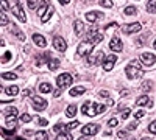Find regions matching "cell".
<instances>
[{
	"mask_svg": "<svg viewBox=\"0 0 156 140\" xmlns=\"http://www.w3.org/2000/svg\"><path fill=\"white\" fill-rule=\"evenodd\" d=\"M103 14H101V12H98V11H90V12H87V14H86V19L89 20V22H92V23H95L100 17H101Z\"/></svg>",
	"mask_w": 156,
	"mask_h": 140,
	"instance_id": "2e32d148",
	"label": "cell"
},
{
	"mask_svg": "<svg viewBox=\"0 0 156 140\" xmlns=\"http://www.w3.org/2000/svg\"><path fill=\"white\" fill-rule=\"evenodd\" d=\"M27 3H28V6L33 9V8H36V3H37V0H27Z\"/></svg>",
	"mask_w": 156,
	"mask_h": 140,
	"instance_id": "7bdbcfd3",
	"label": "cell"
},
{
	"mask_svg": "<svg viewBox=\"0 0 156 140\" xmlns=\"http://www.w3.org/2000/svg\"><path fill=\"white\" fill-rule=\"evenodd\" d=\"M5 114H6V117H17V109L16 108H6Z\"/></svg>",
	"mask_w": 156,
	"mask_h": 140,
	"instance_id": "f1b7e54d",
	"label": "cell"
},
{
	"mask_svg": "<svg viewBox=\"0 0 156 140\" xmlns=\"http://www.w3.org/2000/svg\"><path fill=\"white\" fill-rule=\"evenodd\" d=\"M125 14H126V16H134V14H137V8H136V6H126V8H125Z\"/></svg>",
	"mask_w": 156,
	"mask_h": 140,
	"instance_id": "83f0119b",
	"label": "cell"
},
{
	"mask_svg": "<svg viewBox=\"0 0 156 140\" xmlns=\"http://www.w3.org/2000/svg\"><path fill=\"white\" fill-rule=\"evenodd\" d=\"M128 117H129V109H123V112H122V118L126 120Z\"/></svg>",
	"mask_w": 156,
	"mask_h": 140,
	"instance_id": "f6af8a7d",
	"label": "cell"
},
{
	"mask_svg": "<svg viewBox=\"0 0 156 140\" xmlns=\"http://www.w3.org/2000/svg\"><path fill=\"white\" fill-rule=\"evenodd\" d=\"M53 47L58 50V52H66L67 44H66V41H64L61 36H55L53 37Z\"/></svg>",
	"mask_w": 156,
	"mask_h": 140,
	"instance_id": "30bf717a",
	"label": "cell"
},
{
	"mask_svg": "<svg viewBox=\"0 0 156 140\" xmlns=\"http://www.w3.org/2000/svg\"><path fill=\"white\" fill-rule=\"evenodd\" d=\"M144 115H145V111H137V112L134 114V117H136V118H142Z\"/></svg>",
	"mask_w": 156,
	"mask_h": 140,
	"instance_id": "ee69618b",
	"label": "cell"
},
{
	"mask_svg": "<svg viewBox=\"0 0 156 140\" xmlns=\"http://www.w3.org/2000/svg\"><path fill=\"white\" fill-rule=\"evenodd\" d=\"M153 45H154V48H156V41H154V42H153Z\"/></svg>",
	"mask_w": 156,
	"mask_h": 140,
	"instance_id": "9f6ffc18",
	"label": "cell"
},
{
	"mask_svg": "<svg viewBox=\"0 0 156 140\" xmlns=\"http://www.w3.org/2000/svg\"><path fill=\"white\" fill-rule=\"evenodd\" d=\"M140 89H142L144 92H148L150 89H151V81H144V83L140 84Z\"/></svg>",
	"mask_w": 156,
	"mask_h": 140,
	"instance_id": "d6a6232c",
	"label": "cell"
},
{
	"mask_svg": "<svg viewBox=\"0 0 156 140\" xmlns=\"http://www.w3.org/2000/svg\"><path fill=\"white\" fill-rule=\"evenodd\" d=\"M73 27H75V33H76V36H80V34L84 31V23H83L81 20H75Z\"/></svg>",
	"mask_w": 156,
	"mask_h": 140,
	"instance_id": "ffe728a7",
	"label": "cell"
},
{
	"mask_svg": "<svg viewBox=\"0 0 156 140\" xmlns=\"http://www.w3.org/2000/svg\"><path fill=\"white\" fill-rule=\"evenodd\" d=\"M80 125V121H76V120H73V121H70L69 125H67V129L70 131V129H73V128H76V126Z\"/></svg>",
	"mask_w": 156,
	"mask_h": 140,
	"instance_id": "60d3db41",
	"label": "cell"
},
{
	"mask_svg": "<svg viewBox=\"0 0 156 140\" xmlns=\"http://www.w3.org/2000/svg\"><path fill=\"white\" fill-rule=\"evenodd\" d=\"M109 48L112 50V52H122L123 44H122V41L119 39V37L114 36L112 39H111V42H109Z\"/></svg>",
	"mask_w": 156,
	"mask_h": 140,
	"instance_id": "4fadbf2b",
	"label": "cell"
},
{
	"mask_svg": "<svg viewBox=\"0 0 156 140\" xmlns=\"http://www.w3.org/2000/svg\"><path fill=\"white\" fill-rule=\"evenodd\" d=\"M20 120L25 121V123H27V121H31V115H30V114H22V115H20Z\"/></svg>",
	"mask_w": 156,
	"mask_h": 140,
	"instance_id": "74e56055",
	"label": "cell"
},
{
	"mask_svg": "<svg viewBox=\"0 0 156 140\" xmlns=\"http://www.w3.org/2000/svg\"><path fill=\"white\" fill-rule=\"evenodd\" d=\"M115 61H117V58H115L114 55L106 56L105 62H103V69H105V72H111V70H112V67H114V64H115Z\"/></svg>",
	"mask_w": 156,
	"mask_h": 140,
	"instance_id": "5bb4252c",
	"label": "cell"
},
{
	"mask_svg": "<svg viewBox=\"0 0 156 140\" xmlns=\"http://www.w3.org/2000/svg\"><path fill=\"white\" fill-rule=\"evenodd\" d=\"M31 101H33V109L34 111H44L47 108V101L41 97H37V95H34L31 98Z\"/></svg>",
	"mask_w": 156,
	"mask_h": 140,
	"instance_id": "8992f818",
	"label": "cell"
},
{
	"mask_svg": "<svg viewBox=\"0 0 156 140\" xmlns=\"http://www.w3.org/2000/svg\"><path fill=\"white\" fill-rule=\"evenodd\" d=\"M98 131V125H94V123H90V125H86L81 128V134L83 135H94L97 134Z\"/></svg>",
	"mask_w": 156,
	"mask_h": 140,
	"instance_id": "8fae6325",
	"label": "cell"
},
{
	"mask_svg": "<svg viewBox=\"0 0 156 140\" xmlns=\"http://www.w3.org/2000/svg\"><path fill=\"white\" fill-rule=\"evenodd\" d=\"M140 140H151L150 137H144V138H140Z\"/></svg>",
	"mask_w": 156,
	"mask_h": 140,
	"instance_id": "db71d44e",
	"label": "cell"
},
{
	"mask_svg": "<svg viewBox=\"0 0 156 140\" xmlns=\"http://www.w3.org/2000/svg\"><path fill=\"white\" fill-rule=\"evenodd\" d=\"M56 140H72V135L69 132H62V134H58Z\"/></svg>",
	"mask_w": 156,
	"mask_h": 140,
	"instance_id": "836d02e7",
	"label": "cell"
},
{
	"mask_svg": "<svg viewBox=\"0 0 156 140\" xmlns=\"http://www.w3.org/2000/svg\"><path fill=\"white\" fill-rule=\"evenodd\" d=\"M125 73H126V76H128L129 80H139V78H142V75H144V72H142V69L137 66L136 61H131L126 66Z\"/></svg>",
	"mask_w": 156,
	"mask_h": 140,
	"instance_id": "6da1fadb",
	"label": "cell"
},
{
	"mask_svg": "<svg viewBox=\"0 0 156 140\" xmlns=\"http://www.w3.org/2000/svg\"><path fill=\"white\" fill-rule=\"evenodd\" d=\"M106 111V106L105 104H97V103H92L90 101V111L87 112V115L89 117H94L97 115V114H101V112H105Z\"/></svg>",
	"mask_w": 156,
	"mask_h": 140,
	"instance_id": "52a82bcc",
	"label": "cell"
},
{
	"mask_svg": "<svg viewBox=\"0 0 156 140\" xmlns=\"http://www.w3.org/2000/svg\"><path fill=\"white\" fill-rule=\"evenodd\" d=\"M2 78H3V80H11V81H14V80H17V75L12 73V72H3V73H2Z\"/></svg>",
	"mask_w": 156,
	"mask_h": 140,
	"instance_id": "cb8c5ba5",
	"label": "cell"
},
{
	"mask_svg": "<svg viewBox=\"0 0 156 140\" xmlns=\"http://www.w3.org/2000/svg\"><path fill=\"white\" fill-rule=\"evenodd\" d=\"M33 41H34V44L37 45V47H41V48H45L47 47V41H45V37L44 36H41V34H33Z\"/></svg>",
	"mask_w": 156,
	"mask_h": 140,
	"instance_id": "9a60e30c",
	"label": "cell"
},
{
	"mask_svg": "<svg viewBox=\"0 0 156 140\" xmlns=\"http://www.w3.org/2000/svg\"><path fill=\"white\" fill-rule=\"evenodd\" d=\"M89 108H90V101H86V103L81 106V112L83 114H86V115H87V112H89Z\"/></svg>",
	"mask_w": 156,
	"mask_h": 140,
	"instance_id": "d590c367",
	"label": "cell"
},
{
	"mask_svg": "<svg viewBox=\"0 0 156 140\" xmlns=\"http://www.w3.org/2000/svg\"><path fill=\"white\" fill-rule=\"evenodd\" d=\"M75 114H76V106H73V104L67 106V109H66V115H67L69 118H72V117H75Z\"/></svg>",
	"mask_w": 156,
	"mask_h": 140,
	"instance_id": "603a6c76",
	"label": "cell"
},
{
	"mask_svg": "<svg viewBox=\"0 0 156 140\" xmlns=\"http://www.w3.org/2000/svg\"><path fill=\"white\" fill-rule=\"evenodd\" d=\"M56 84L59 89H64L72 84V75L70 73H61L58 78H56Z\"/></svg>",
	"mask_w": 156,
	"mask_h": 140,
	"instance_id": "3957f363",
	"label": "cell"
},
{
	"mask_svg": "<svg viewBox=\"0 0 156 140\" xmlns=\"http://www.w3.org/2000/svg\"><path fill=\"white\" fill-rule=\"evenodd\" d=\"M53 11H55L53 8H51V6H48V9H47V12H45V14H44V16L41 17V20H42V23H44V22H47V20H48V19L51 17V14H53Z\"/></svg>",
	"mask_w": 156,
	"mask_h": 140,
	"instance_id": "4316f807",
	"label": "cell"
},
{
	"mask_svg": "<svg viewBox=\"0 0 156 140\" xmlns=\"http://www.w3.org/2000/svg\"><path fill=\"white\" fill-rule=\"evenodd\" d=\"M9 59H11V53L9 52H6V53L2 55V62H9Z\"/></svg>",
	"mask_w": 156,
	"mask_h": 140,
	"instance_id": "f35d334b",
	"label": "cell"
},
{
	"mask_svg": "<svg viewBox=\"0 0 156 140\" xmlns=\"http://www.w3.org/2000/svg\"><path fill=\"white\" fill-rule=\"evenodd\" d=\"M59 67V59H50L48 61V69L50 70H56Z\"/></svg>",
	"mask_w": 156,
	"mask_h": 140,
	"instance_id": "484cf974",
	"label": "cell"
},
{
	"mask_svg": "<svg viewBox=\"0 0 156 140\" xmlns=\"http://www.w3.org/2000/svg\"><path fill=\"white\" fill-rule=\"evenodd\" d=\"M136 126H137V123H136V121H131V123L128 125V129H129V131H131V129H136Z\"/></svg>",
	"mask_w": 156,
	"mask_h": 140,
	"instance_id": "c3c4849f",
	"label": "cell"
},
{
	"mask_svg": "<svg viewBox=\"0 0 156 140\" xmlns=\"http://www.w3.org/2000/svg\"><path fill=\"white\" fill-rule=\"evenodd\" d=\"M8 2H6V0H2V11H6L8 9Z\"/></svg>",
	"mask_w": 156,
	"mask_h": 140,
	"instance_id": "7dc6e473",
	"label": "cell"
},
{
	"mask_svg": "<svg viewBox=\"0 0 156 140\" xmlns=\"http://www.w3.org/2000/svg\"><path fill=\"white\" fill-rule=\"evenodd\" d=\"M39 92L41 94H50L51 92V86L48 83H41L39 84Z\"/></svg>",
	"mask_w": 156,
	"mask_h": 140,
	"instance_id": "7402d4cb",
	"label": "cell"
},
{
	"mask_svg": "<svg viewBox=\"0 0 156 140\" xmlns=\"http://www.w3.org/2000/svg\"><path fill=\"white\" fill-rule=\"evenodd\" d=\"M140 62L144 66H153L154 62H156V56L153 55V53H147V52H144L140 55Z\"/></svg>",
	"mask_w": 156,
	"mask_h": 140,
	"instance_id": "9c48e42d",
	"label": "cell"
},
{
	"mask_svg": "<svg viewBox=\"0 0 156 140\" xmlns=\"http://www.w3.org/2000/svg\"><path fill=\"white\" fill-rule=\"evenodd\" d=\"M108 125L111 126V128H114V126H117V125H119V121H117L115 118H111V120L108 121Z\"/></svg>",
	"mask_w": 156,
	"mask_h": 140,
	"instance_id": "bcb514c9",
	"label": "cell"
},
{
	"mask_svg": "<svg viewBox=\"0 0 156 140\" xmlns=\"http://www.w3.org/2000/svg\"><path fill=\"white\" fill-rule=\"evenodd\" d=\"M22 95H23V97H28V95H31V90H30V89H27V90H23Z\"/></svg>",
	"mask_w": 156,
	"mask_h": 140,
	"instance_id": "681fc988",
	"label": "cell"
},
{
	"mask_svg": "<svg viewBox=\"0 0 156 140\" xmlns=\"http://www.w3.org/2000/svg\"><path fill=\"white\" fill-rule=\"evenodd\" d=\"M84 90H86V89H84L83 86H76V87H72L70 90H69V95H70V97H76V95L84 94Z\"/></svg>",
	"mask_w": 156,
	"mask_h": 140,
	"instance_id": "ac0fdd59",
	"label": "cell"
},
{
	"mask_svg": "<svg viewBox=\"0 0 156 140\" xmlns=\"http://www.w3.org/2000/svg\"><path fill=\"white\" fill-rule=\"evenodd\" d=\"M100 95H101V97H109V92H106V90H101V92H100Z\"/></svg>",
	"mask_w": 156,
	"mask_h": 140,
	"instance_id": "f907efd6",
	"label": "cell"
},
{
	"mask_svg": "<svg viewBox=\"0 0 156 140\" xmlns=\"http://www.w3.org/2000/svg\"><path fill=\"white\" fill-rule=\"evenodd\" d=\"M136 104L137 106H151V101L147 95H140L137 100H136Z\"/></svg>",
	"mask_w": 156,
	"mask_h": 140,
	"instance_id": "e0dca14e",
	"label": "cell"
},
{
	"mask_svg": "<svg viewBox=\"0 0 156 140\" xmlns=\"http://www.w3.org/2000/svg\"><path fill=\"white\" fill-rule=\"evenodd\" d=\"M58 2H59L61 5H67V3L70 2V0H58Z\"/></svg>",
	"mask_w": 156,
	"mask_h": 140,
	"instance_id": "816d5d0a",
	"label": "cell"
},
{
	"mask_svg": "<svg viewBox=\"0 0 156 140\" xmlns=\"http://www.w3.org/2000/svg\"><path fill=\"white\" fill-rule=\"evenodd\" d=\"M48 3H47V0H42L41 2V5H39V8H37V16H44V12H47V9H48Z\"/></svg>",
	"mask_w": 156,
	"mask_h": 140,
	"instance_id": "d6986e66",
	"label": "cell"
},
{
	"mask_svg": "<svg viewBox=\"0 0 156 140\" xmlns=\"http://www.w3.org/2000/svg\"><path fill=\"white\" fill-rule=\"evenodd\" d=\"M117 135H120V137H125V135H126V134H125V132H123V131H120V132H119V134H117Z\"/></svg>",
	"mask_w": 156,
	"mask_h": 140,
	"instance_id": "f5cc1de1",
	"label": "cell"
},
{
	"mask_svg": "<svg viewBox=\"0 0 156 140\" xmlns=\"http://www.w3.org/2000/svg\"><path fill=\"white\" fill-rule=\"evenodd\" d=\"M12 14H14L20 22H25L27 20V16H25V12H23V8H22V5L17 2L14 6H12Z\"/></svg>",
	"mask_w": 156,
	"mask_h": 140,
	"instance_id": "ba28073f",
	"label": "cell"
},
{
	"mask_svg": "<svg viewBox=\"0 0 156 140\" xmlns=\"http://www.w3.org/2000/svg\"><path fill=\"white\" fill-rule=\"evenodd\" d=\"M86 41H87V42H90L92 45H97L98 42H101V41H103V34H101L97 28H92V30H89V31H87Z\"/></svg>",
	"mask_w": 156,
	"mask_h": 140,
	"instance_id": "7a4b0ae2",
	"label": "cell"
},
{
	"mask_svg": "<svg viewBox=\"0 0 156 140\" xmlns=\"http://www.w3.org/2000/svg\"><path fill=\"white\" fill-rule=\"evenodd\" d=\"M148 131H150L151 134H156V120L150 123V126H148Z\"/></svg>",
	"mask_w": 156,
	"mask_h": 140,
	"instance_id": "ab89813d",
	"label": "cell"
},
{
	"mask_svg": "<svg viewBox=\"0 0 156 140\" xmlns=\"http://www.w3.org/2000/svg\"><path fill=\"white\" fill-rule=\"evenodd\" d=\"M36 140H48V134L45 131H39L36 132Z\"/></svg>",
	"mask_w": 156,
	"mask_h": 140,
	"instance_id": "4dcf8cb0",
	"label": "cell"
},
{
	"mask_svg": "<svg viewBox=\"0 0 156 140\" xmlns=\"http://www.w3.org/2000/svg\"><path fill=\"white\" fill-rule=\"evenodd\" d=\"M100 5L105 8H112V2L111 0H100Z\"/></svg>",
	"mask_w": 156,
	"mask_h": 140,
	"instance_id": "8d00e7d4",
	"label": "cell"
},
{
	"mask_svg": "<svg viewBox=\"0 0 156 140\" xmlns=\"http://www.w3.org/2000/svg\"><path fill=\"white\" fill-rule=\"evenodd\" d=\"M147 11L151 12V14H156V0H150L147 3Z\"/></svg>",
	"mask_w": 156,
	"mask_h": 140,
	"instance_id": "d4e9b609",
	"label": "cell"
},
{
	"mask_svg": "<svg viewBox=\"0 0 156 140\" xmlns=\"http://www.w3.org/2000/svg\"><path fill=\"white\" fill-rule=\"evenodd\" d=\"M6 94H8V95H16V94H19V87H17V86H9V87H6Z\"/></svg>",
	"mask_w": 156,
	"mask_h": 140,
	"instance_id": "f546056e",
	"label": "cell"
},
{
	"mask_svg": "<svg viewBox=\"0 0 156 140\" xmlns=\"http://www.w3.org/2000/svg\"><path fill=\"white\" fill-rule=\"evenodd\" d=\"M94 48V45L90 44V42H87V41H84V42H81L80 45H78V50H76V53L80 55V56H86V55H89L90 53V50Z\"/></svg>",
	"mask_w": 156,
	"mask_h": 140,
	"instance_id": "5b68a950",
	"label": "cell"
},
{
	"mask_svg": "<svg viewBox=\"0 0 156 140\" xmlns=\"http://www.w3.org/2000/svg\"><path fill=\"white\" fill-rule=\"evenodd\" d=\"M53 131H55L56 134H62V132H67L69 129H67V125H61V123H58V125L53 126Z\"/></svg>",
	"mask_w": 156,
	"mask_h": 140,
	"instance_id": "44dd1931",
	"label": "cell"
},
{
	"mask_svg": "<svg viewBox=\"0 0 156 140\" xmlns=\"http://www.w3.org/2000/svg\"><path fill=\"white\" fill-rule=\"evenodd\" d=\"M78 140H87L86 137H80V138H78Z\"/></svg>",
	"mask_w": 156,
	"mask_h": 140,
	"instance_id": "11a10c76",
	"label": "cell"
},
{
	"mask_svg": "<svg viewBox=\"0 0 156 140\" xmlns=\"http://www.w3.org/2000/svg\"><path fill=\"white\" fill-rule=\"evenodd\" d=\"M140 30H142V25H140L139 22H134V23H128V25H125V27H123V31H125L126 34L137 33V31H140Z\"/></svg>",
	"mask_w": 156,
	"mask_h": 140,
	"instance_id": "7c38bea8",
	"label": "cell"
},
{
	"mask_svg": "<svg viewBox=\"0 0 156 140\" xmlns=\"http://www.w3.org/2000/svg\"><path fill=\"white\" fill-rule=\"evenodd\" d=\"M101 61H105V53L98 50V52H95V55H90L87 58V64L89 66H98V64H101Z\"/></svg>",
	"mask_w": 156,
	"mask_h": 140,
	"instance_id": "277c9868",
	"label": "cell"
},
{
	"mask_svg": "<svg viewBox=\"0 0 156 140\" xmlns=\"http://www.w3.org/2000/svg\"><path fill=\"white\" fill-rule=\"evenodd\" d=\"M17 140H23V138H19V137H17Z\"/></svg>",
	"mask_w": 156,
	"mask_h": 140,
	"instance_id": "6f0895ef",
	"label": "cell"
},
{
	"mask_svg": "<svg viewBox=\"0 0 156 140\" xmlns=\"http://www.w3.org/2000/svg\"><path fill=\"white\" fill-rule=\"evenodd\" d=\"M0 25H2V27H5V25H8L9 23V20H8V17H6V14H5V11H2L0 12Z\"/></svg>",
	"mask_w": 156,
	"mask_h": 140,
	"instance_id": "1f68e13d",
	"label": "cell"
},
{
	"mask_svg": "<svg viewBox=\"0 0 156 140\" xmlns=\"http://www.w3.org/2000/svg\"><path fill=\"white\" fill-rule=\"evenodd\" d=\"M34 121H36V125H39V126H47V123H48L45 118H41V117H36Z\"/></svg>",
	"mask_w": 156,
	"mask_h": 140,
	"instance_id": "e575fe53",
	"label": "cell"
},
{
	"mask_svg": "<svg viewBox=\"0 0 156 140\" xmlns=\"http://www.w3.org/2000/svg\"><path fill=\"white\" fill-rule=\"evenodd\" d=\"M6 123H8L9 126H14V123H16V117H6Z\"/></svg>",
	"mask_w": 156,
	"mask_h": 140,
	"instance_id": "b9f144b4",
	"label": "cell"
}]
</instances>
